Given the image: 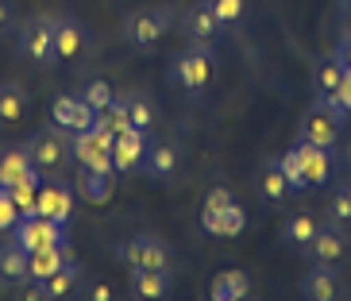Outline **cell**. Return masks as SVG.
Masks as SVG:
<instances>
[{"label":"cell","instance_id":"obj_45","mask_svg":"<svg viewBox=\"0 0 351 301\" xmlns=\"http://www.w3.org/2000/svg\"><path fill=\"white\" fill-rule=\"evenodd\" d=\"M340 4V12H351V0H336Z\"/></svg>","mask_w":351,"mask_h":301},{"label":"cell","instance_id":"obj_17","mask_svg":"<svg viewBox=\"0 0 351 301\" xmlns=\"http://www.w3.org/2000/svg\"><path fill=\"white\" fill-rule=\"evenodd\" d=\"M35 162H32V151H27V143L23 147H0V186L8 189L16 186V182H23L27 174H35Z\"/></svg>","mask_w":351,"mask_h":301},{"label":"cell","instance_id":"obj_42","mask_svg":"<svg viewBox=\"0 0 351 301\" xmlns=\"http://www.w3.org/2000/svg\"><path fill=\"white\" fill-rule=\"evenodd\" d=\"M16 27V0H0V35Z\"/></svg>","mask_w":351,"mask_h":301},{"label":"cell","instance_id":"obj_8","mask_svg":"<svg viewBox=\"0 0 351 301\" xmlns=\"http://www.w3.org/2000/svg\"><path fill=\"white\" fill-rule=\"evenodd\" d=\"M12 239H16L27 255H32V251H43V248L70 243V239H66V224H54V220L39 217V213H35V217H20V220H16Z\"/></svg>","mask_w":351,"mask_h":301},{"label":"cell","instance_id":"obj_11","mask_svg":"<svg viewBox=\"0 0 351 301\" xmlns=\"http://www.w3.org/2000/svg\"><path fill=\"white\" fill-rule=\"evenodd\" d=\"M51 124L66 135H77L85 128H93V108L82 101V93H58L51 97Z\"/></svg>","mask_w":351,"mask_h":301},{"label":"cell","instance_id":"obj_34","mask_svg":"<svg viewBox=\"0 0 351 301\" xmlns=\"http://www.w3.org/2000/svg\"><path fill=\"white\" fill-rule=\"evenodd\" d=\"M243 228H247V213H243V205H239V201H232V205L224 208V217H220L217 239H236Z\"/></svg>","mask_w":351,"mask_h":301},{"label":"cell","instance_id":"obj_14","mask_svg":"<svg viewBox=\"0 0 351 301\" xmlns=\"http://www.w3.org/2000/svg\"><path fill=\"white\" fill-rule=\"evenodd\" d=\"M309 255L317 263H328V267H340V259L348 255V232L343 224H320L317 239L309 243Z\"/></svg>","mask_w":351,"mask_h":301},{"label":"cell","instance_id":"obj_24","mask_svg":"<svg viewBox=\"0 0 351 301\" xmlns=\"http://www.w3.org/2000/svg\"><path fill=\"white\" fill-rule=\"evenodd\" d=\"M232 189L228 186H217V189H208L205 193V201H201V232L205 236H217V228H220V217H224V208L232 205Z\"/></svg>","mask_w":351,"mask_h":301},{"label":"cell","instance_id":"obj_43","mask_svg":"<svg viewBox=\"0 0 351 301\" xmlns=\"http://www.w3.org/2000/svg\"><path fill=\"white\" fill-rule=\"evenodd\" d=\"M336 62H340L343 70H351V32H343L340 43H336Z\"/></svg>","mask_w":351,"mask_h":301},{"label":"cell","instance_id":"obj_48","mask_svg":"<svg viewBox=\"0 0 351 301\" xmlns=\"http://www.w3.org/2000/svg\"><path fill=\"white\" fill-rule=\"evenodd\" d=\"M0 189H4V186H0Z\"/></svg>","mask_w":351,"mask_h":301},{"label":"cell","instance_id":"obj_41","mask_svg":"<svg viewBox=\"0 0 351 301\" xmlns=\"http://www.w3.org/2000/svg\"><path fill=\"white\" fill-rule=\"evenodd\" d=\"M332 101L340 104V112L351 116V70H343V82H340V93L332 97Z\"/></svg>","mask_w":351,"mask_h":301},{"label":"cell","instance_id":"obj_36","mask_svg":"<svg viewBox=\"0 0 351 301\" xmlns=\"http://www.w3.org/2000/svg\"><path fill=\"white\" fill-rule=\"evenodd\" d=\"M208 4L217 12L220 27H236V23L243 20V12H247V0H208Z\"/></svg>","mask_w":351,"mask_h":301},{"label":"cell","instance_id":"obj_16","mask_svg":"<svg viewBox=\"0 0 351 301\" xmlns=\"http://www.w3.org/2000/svg\"><path fill=\"white\" fill-rule=\"evenodd\" d=\"M132 293L139 301H166L174 293V270H132Z\"/></svg>","mask_w":351,"mask_h":301},{"label":"cell","instance_id":"obj_39","mask_svg":"<svg viewBox=\"0 0 351 301\" xmlns=\"http://www.w3.org/2000/svg\"><path fill=\"white\" fill-rule=\"evenodd\" d=\"M16 220H20V208L12 205L8 189H0V232H12L16 228Z\"/></svg>","mask_w":351,"mask_h":301},{"label":"cell","instance_id":"obj_10","mask_svg":"<svg viewBox=\"0 0 351 301\" xmlns=\"http://www.w3.org/2000/svg\"><path fill=\"white\" fill-rule=\"evenodd\" d=\"M89 27L77 16H54V58L58 62H77L89 51Z\"/></svg>","mask_w":351,"mask_h":301},{"label":"cell","instance_id":"obj_32","mask_svg":"<svg viewBox=\"0 0 351 301\" xmlns=\"http://www.w3.org/2000/svg\"><path fill=\"white\" fill-rule=\"evenodd\" d=\"M93 128H104L108 135H120V132H128V112H124V101L116 97L112 104H104L101 112H93Z\"/></svg>","mask_w":351,"mask_h":301},{"label":"cell","instance_id":"obj_27","mask_svg":"<svg viewBox=\"0 0 351 301\" xmlns=\"http://www.w3.org/2000/svg\"><path fill=\"white\" fill-rule=\"evenodd\" d=\"M39 186H43V170H35L23 182L8 186V197H12V205L20 208V217H35L39 213Z\"/></svg>","mask_w":351,"mask_h":301},{"label":"cell","instance_id":"obj_33","mask_svg":"<svg viewBox=\"0 0 351 301\" xmlns=\"http://www.w3.org/2000/svg\"><path fill=\"white\" fill-rule=\"evenodd\" d=\"M82 101L89 104L93 112H101L104 104H112V101H116V89L104 82V77H89V82H85V89H82Z\"/></svg>","mask_w":351,"mask_h":301},{"label":"cell","instance_id":"obj_3","mask_svg":"<svg viewBox=\"0 0 351 301\" xmlns=\"http://www.w3.org/2000/svg\"><path fill=\"white\" fill-rule=\"evenodd\" d=\"M170 20H174V8H166V4H158V8H135L124 20V43L139 54L155 51L158 39L170 32Z\"/></svg>","mask_w":351,"mask_h":301},{"label":"cell","instance_id":"obj_37","mask_svg":"<svg viewBox=\"0 0 351 301\" xmlns=\"http://www.w3.org/2000/svg\"><path fill=\"white\" fill-rule=\"evenodd\" d=\"M16 301H51V293H47V286L39 278H23L16 282Z\"/></svg>","mask_w":351,"mask_h":301},{"label":"cell","instance_id":"obj_35","mask_svg":"<svg viewBox=\"0 0 351 301\" xmlns=\"http://www.w3.org/2000/svg\"><path fill=\"white\" fill-rule=\"evenodd\" d=\"M278 167H282V174H286V182H289V193H305V174H301V162H298V147H289L286 155H278Z\"/></svg>","mask_w":351,"mask_h":301},{"label":"cell","instance_id":"obj_28","mask_svg":"<svg viewBox=\"0 0 351 301\" xmlns=\"http://www.w3.org/2000/svg\"><path fill=\"white\" fill-rule=\"evenodd\" d=\"M77 278H82V267H77V259L70 255V259H66L62 267L54 270V274H51L47 282H43V286H47V293H51V301H66L73 290H77Z\"/></svg>","mask_w":351,"mask_h":301},{"label":"cell","instance_id":"obj_1","mask_svg":"<svg viewBox=\"0 0 351 301\" xmlns=\"http://www.w3.org/2000/svg\"><path fill=\"white\" fill-rule=\"evenodd\" d=\"M217 73H220V62H217V54H213L208 43H189L186 51H178L170 58V66H166V77L193 97L208 93L213 82H217Z\"/></svg>","mask_w":351,"mask_h":301},{"label":"cell","instance_id":"obj_4","mask_svg":"<svg viewBox=\"0 0 351 301\" xmlns=\"http://www.w3.org/2000/svg\"><path fill=\"white\" fill-rule=\"evenodd\" d=\"M16 51H20L23 62L32 66H54V16H32V20L20 23V35H16Z\"/></svg>","mask_w":351,"mask_h":301},{"label":"cell","instance_id":"obj_7","mask_svg":"<svg viewBox=\"0 0 351 301\" xmlns=\"http://www.w3.org/2000/svg\"><path fill=\"white\" fill-rule=\"evenodd\" d=\"M120 259L132 270H174L170 248L158 236H151V232H135L124 248H120Z\"/></svg>","mask_w":351,"mask_h":301},{"label":"cell","instance_id":"obj_12","mask_svg":"<svg viewBox=\"0 0 351 301\" xmlns=\"http://www.w3.org/2000/svg\"><path fill=\"white\" fill-rule=\"evenodd\" d=\"M147 132H139V128H128V132H120L112 139V167L116 174H139L147 162Z\"/></svg>","mask_w":351,"mask_h":301},{"label":"cell","instance_id":"obj_40","mask_svg":"<svg viewBox=\"0 0 351 301\" xmlns=\"http://www.w3.org/2000/svg\"><path fill=\"white\" fill-rule=\"evenodd\" d=\"M85 301H116V290H112L104 278H93V282H89V293H85Z\"/></svg>","mask_w":351,"mask_h":301},{"label":"cell","instance_id":"obj_9","mask_svg":"<svg viewBox=\"0 0 351 301\" xmlns=\"http://www.w3.org/2000/svg\"><path fill=\"white\" fill-rule=\"evenodd\" d=\"M39 217L54 220V224H70V217H73V186L66 182V174H43Z\"/></svg>","mask_w":351,"mask_h":301},{"label":"cell","instance_id":"obj_18","mask_svg":"<svg viewBox=\"0 0 351 301\" xmlns=\"http://www.w3.org/2000/svg\"><path fill=\"white\" fill-rule=\"evenodd\" d=\"M32 112V97L20 82H0V124H23Z\"/></svg>","mask_w":351,"mask_h":301},{"label":"cell","instance_id":"obj_22","mask_svg":"<svg viewBox=\"0 0 351 301\" xmlns=\"http://www.w3.org/2000/svg\"><path fill=\"white\" fill-rule=\"evenodd\" d=\"M255 186H258V197L267 201V205H278V201H286V193H289V182H286V174H282L278 158H267V162L258 167Z\"/></svg>","mask_w":351,"mask_h":301},{"label":"cell","instance_id":"obj_31","mask_svg":"<svg viewBox=\"0 0 351 301\" xmlns=\"http://www.w3.org/2000/svg\"><path fill=\"white\" fill-rule=\"evenodd\" d=\"M120 101H124L128 124H132V128H139V132H151V124H155V104L147 101L143 93H124Z\"/></svg>","mask_w":351,"mask_h":301},{"label":"cell","instance_id":"obj_5","mask_svg":"<svg viewBox=\"0 0 351 301\" xmlns=\"http://www.w3.org/2000/svg\"><path fill=\"white\" fill-rule=\"evenodd\" d=\"M112 139L104 128H85V132L70 135V155L82 170H97V174H116L112 167Z\"/></svg>","mask_w":351,"mask_h":301},{"label":"cell","instance_id":"obj_6","mask_svg":"<svg viewBox=\"0 0 351 301\" xmlns=\"http://www.w3.org/2000/svg\"><path fill=\"white\" fill-rule=\"evenodd\" d=\"M27 151H32V162L43 170V174H62L66 162H70V135L58 132V128H39V132L32 135V143H27Z\"/></svg>","mask_w":351,"mask_h":301},{"label":"cell","instance_id":"obj_30","mask_svg":"<svg viewBox=\"0 0 351 301\" xmlns=\"http://www.w3.org/2000/svg\"><path fill=\"white\" fill-rule=\"evenodd\" d=\"M27 278V251L12 239L0 243V282H23Z\"/></svg>","mask_w":351,"mask_h":301},{"label":"cell","instance_id":"obj_21","mask_svg":"<svg viewBox=\"0 0 351 301\" xmlns=\"http://www.w3.org/2000/svg\"><path fill=\"white\" fill-rule=\"evenodd\" d=\"M317 228L320 220L313 217V213H293V217L282 224V243L293 251H309V243L317 239Z\"/></svg>","mask_w":351,"mask_h":301},{"label":"cell","instance_id":"obj_15","mask_svg":"<svg viewBox=\"0 0 351 301\" xmlns=\"http://www.w3.org/2000/svg\"><path fill=\"white\" fill-rule=\"evenodd\" d=\"M298 147V162H301V174H305V186H328L332 178V151L324 147H313V143H293Z\"/></svg>","mask_w":351,"mask_h":301},{"label":"cell","instance_id":"obj_38","mask_svg":"<svg viewBox=\"0 0 351 301\" xmlns=\"http://www.w3.org/2000/svg\"><path fill=\"white\" fill-rule=\"evenodd\" d=\"M328 208H332V220L348 228V224H351V201H348V193H343V189H336V193H332Z\"/></svg>","mask_w":351,"mask_h":301},{"label":"cell","instance_id":"obj_26","mask_svg":"<svg viewBox=\"0 0 351 301\" xmlns=\"http://www.w3.org/2000/svg\"><path fill=\"white\" fill-rule=\"evenodd\" d=\"M73 193H82V201L89 205H108L112 201V174H97V170H82Z\"/></svg>","mask_w":351,"mask_h":301},{"label":"cell","instance_id":"obj_20","mask_svg":"<svg viewBox=\"0 0 351 301\" xmlns=\"http://www.w3.org/2000/svg\"><path fill=\"white\" fill-rule=\"evenodd\" d=\"M220 298H251L247 270H239V267L217 270V274H213V282H208V301H220Z\"/></svg>","mask_w":351,"mask_h":301},{"label":"cell","instance_id":"obj_13","mask_svg":"<svg viewBox=\"0 0 351 301\" xmlns=\"http://www.w3.org/2000/svg\"><path fill=\"white\" fill-rule=\"evenodd\" d=\"M301 298H305V301H343L340 270L328 267V263H317V267L301 278Z\"/></svg>","mask_w":351,"mask_h":301},{"label":"cell","instance_id":"obj_44","mask_svg":"<svg viewBox=\"0 0 351 301\" xmlns=\"http://www.w3.org/2000/svg\"><path fill=\"white\" fill-rule=\"evenodd\" d=\"M343 162H348V170H351V139H348V147H343Z\"/></svg>","mask_w":351,"mask_h":301},{"label":"cell","instance_id":"obj_25","mask_svg":"<svg viewBox=\"0 0 351 301\" xmlns=\"http://www.w3.org/2000/svg\"><path fill=\"white\" fill-rule=\"evenodd\" d=\"M178 143H170V139H162V143H155V147H147V162H143V170L151 178H174L178 174Z\"/></svg>","mask_w":351,"mask_h":301},{"label":"cell","instance_id":"obj_2","mask_svg":"<svg viewBox=\"0 0 351 301\" xmlns=\"http://www.w3.org/2000/svg\"><path fill=\"white\" fill-rule=\"evenodd\" d=\"M343 124H348V116L340 112V104H336V101H317V97H313V104L301 112L298 139H301V143H313V147L332 151V147L340 143Z\"/></svg>","mask_w":351,"mask_h":301},{"label":"cell","instance_id":"obj_19","mask_svg":"<svg viewBox=\"0 0 351 301\" xmlns=\"http://www.w3.org/2000/svg\"><path fill=\"white\" fill-rule=\"evenodd\" d=\"M186 35H189V43H213L220 35V20L208 0H201V4H193L186 12Z\"/></svg>","mask_w":351,"mask_h":301},{"label":"cell","instance_id":"obj_29","mask_svg":"<svg viewBox=\"0 0 351 301\" xmlns=\"http://www.w3.org/2000/svg\"><path fill=\"white\" fill-rule=\"evenodd\" d=\"M340 82H343V66L336 62V58L320 62L317 73H313V97H317V101H332V97L340 93Z\"/></svg>","mask_w":351,"mask_h":301},{"label":"cell","instance_id":"obj_46","mask_svg":"<svg viewBox=\"0 0 351 301\" xmlns=\"http://www.w3.org/2000/svg\"><path fill=\"white\" fill-rule=\"evenodd\" d=\"M340 189H343V193H348V201H351V178H348V182H343Z\"/></svg>","mask_w":351,"mask_h":301},{"label":"cell","instance_id":"obj_47","mask_svg":"<svg viewBox=\"0 0 351 301\" xmlns=\"http://www.w3.org/2000/svg\"><path fill=\"white\" fill-rule=\"evenodd\" d=\"M220 301H251V298H220Z\"/></svg>","mask_w":351,"mask_h":301},{"label":"cell","instance_id":"obj_23","mask_svg":"<svg viewBox=\"0 0 351 301\" xmlns=\"http://www.w3.org/2000/svg\"><path fill=\"white\" fill-rule=\"evenodd\" d=\"M70 259V243H58V248H43V251H32L27 255V278H39L47 282L54 270Z\"/></svg>","mask_w":351,"mask_h":301}]
</instances>
